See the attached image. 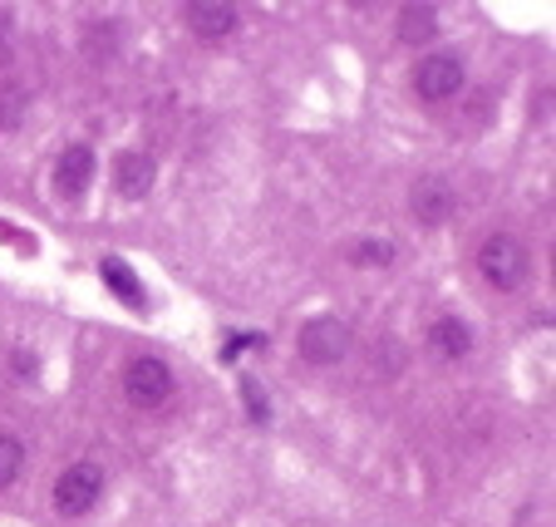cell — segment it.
I'll use <instances>...</instances> for the list:
<instances>
[{
  "label": "cell",
  "mask_w": 556,
  "mask_h": 527,
  "mask_svg": "<svg viewBox=\"0 0 556 527\" xmlns=\"http://www.w3.org/2000/svg\"><path fill=\"white\" fill-rule=\"evenodd\" d=\"M124 394L138 404V410H157V404L173 400V369L157 355H138L128 360L124 369Z\"/></svg>",
  "instance_id": "1"
},
{
  "label": "cell",
  "mask_w": 556,
  "mask_h": 527,
  "mask_svg": "<svg viewBox=\"0 0 556 527\" xmlns=\"http://www.w3.org/2000/svg\"><path fill=\"white\" fill-rule=\"evenodd\" d=\"M478 266H483V276L497 286V291H517L527 276V247L507 233H493L483 242V252H478Z\"/></svg>",
  "instance_id": "2"
},
{
  "label": "cell",
  "mask_w": 556,
  "mask_h": 527,
  "mask_svg": "<svg viewBox=\"0 0 556 527\" xmlns=\"http://www.w3.org/2000/svg\"><path fill=\"white\" fill-rule=\"evenodd\" d=\"M295 350H301V360H311V365H340V355L350 350V326L336 316H315L301 326Z\"/></svg>",
  "instance_id": "3"
},
{
  "label": "cell",
  "mask_w": 556,
  "mask_h": 527,
  "mask_svg": "<svg viewBox=\"0 0 556 527\" xmlns=\"http://www.w3.org/2000/svg\"><path fill=\"white\" fill-rule=\"evenodd\" d=\"M99 493H104V474H99L94 464H74L60 474V484H54V507H60L64 517H85L89 507L99 503Z\"/></svg>",
  "instance_id": "4"
},
{
  "label": "cell",
  "mask_w": 556,
  "mask_h": 527,
  "mask_svg": "<svg viewBox=\"0 0 556 527\" xmlns=\"http://www.w3.org/2000/svg\"><path fill=\"white\" fill-rule=\"evenodd\" d=\"M463 79H468V70H463L458 54H429V60H419V70H414V89H419V99H429V104L453 99L463 89Z\"/></svg>",
  "instance_id": "5"
},
{
  "label": "cell",
  "mask_w": 556,
  "mask_h": 527,
  "mask_svg": "<svg viewBox=\"0 0 556 527\" xmlns=\"http://www.w3.org/2000/svg\"><path fill=\"white\" fill-rule=\"evenodd\" d=\"M409 208L419 222L439 227V222H448L453 212H458V192H453V183L443 178V173H424V178L409 188Z\"/></svg>",
  "instance_id": "6"
},
{
  "label": "cell",
  "mask_w": 556,
  "mask_h": 527,
  "mask_svg": "<svg viewBox=\"0 0 556 527\" xmlns=\"http://www.w3.org/2000/svg\"><path fill=\"white\" fill-rule=\"evenodd\" d=\"M182 21H188V30L202 35V40H222V35L237 30V5H231V0H188V5H182Z\"/></svg>",
  "instance_id": "7"
},
{
  "label": "cell",
  "mask_w": 556,
  "mask_h": 527,
  "mask_svg": "<svg viewBox=\"0 0 556 527\" xmlns=\"http://www.w3.org/2000/svg\"><path fill=\"white\" fill-rule=\"evenodd\" d=\"M89 183H94V153H89L85 143H70L60 153V163H54V188H60V198H85Z\"/></svg>",
  "instance_id": "8"
},
{
  "label": "cell",
  "mask_w": 556,
  "mask_h": 527,
  "mask_svg": "<svg viewBox=\"0 0 556 527\" xmlns=\"http://www.w3.org/2000/svg\"><path fill=\"white\" fill-rule=\"evenodd\" d=\"M153 159L148 153H118V163H114V188L124 192V198H148V188H153Z\"/></svg>",
  "instance_id": "9"
},
{
  "label": "cell",
  "mask_w": 556,
  "mask_h": 527,
  "mask_svg": "<svg viewBox=\"0 0 556 527\" xmlns=\"http://www.w3.org/2000/svg\"><path fill=\"white\" fill-rule=\"evenodd\" d=\"M99 276H104V281L114 286V296L124 301V306H134V311H143V306H148V301H143V286H138V276H134V272H128L124 256H104V262H99Z\"/></svg>",
  "instance_id": "10"
},
{
  "label": "cell",
  "mask_w": 556,
  "mask_h": 527,
  "mask_svg": "<svg viewBox=\"0 0 556 527\" xmlns=\"http://www.w3.org/2000/svg\"><path fill=\"white\" fill-rule=\"evenodd\" d=\"M429 340H433V350H439L443 360H463L472 350V330L463 326V321H453V316H443L439 326L429 330Z\"/></svg>",
  "instance_id": "11"
},
{
  "label": "cell",
  "mask_w": 556,
  "mask_h": 527,
  "mask_svg": "<svg viewBox=\"0 0 556 527\" xmlns=\"http://www.w3.org/2000/svg\"><path fill=\"white\" fill-rule=\"evenodd\" d=\"M433 30H439V21H433V5H404V11H400V40L419 45V40H429Z\"/></svg>",
  "instance_id": "12"
},
{
  "label": "cell",
  "mask_w": 556,
  "mask_h": 527,
  "mask_svg": "<svg viewBox=\"0 0 556 527\" xmlns=\"http://www.w3.org/2000/svg\"><path fill=\"white\" fill-rule=\"evenodd\" d=\"M25 468V443L15 434H0V488H11Z\"/></svg>",
  "instance_id": "13"
},
{
  "label": "cell",
  "mask_w": 556,
  "mask_h": 527,
  "mask_svg": "<svg viewBox=\"0 0 556 527\" xmlns=\"http://www.w3.org/2000/svg\"><path fill=\"white\" fill-rule=\"evenodd\" d=\"M394 262V247L389 242H359L355 247V266H389Z\"/></svg>",
  "instance_id": "14"
},
{
  "label": "cell",
  "mask_w": 556,
  "mask_h": 527,
  "mask_svg": "<svg viewBox=\"0 0 556 527\" xmlns=\"http://www.w3.org/2000/svg\"><path fill=\"white\" fill-rule=\"evenodd\" d=\"M15 104H21V89H5V104H0V128L15 124Z\"/></svg>",
  "instance_id": "15"
},
{
  "label": "cell",
  "mask_w": 556,
  "mask_h": 527,
  "mask_svg": "<svg viewBox=\"0 0 556 527\" xmlns=\"http://www.w3.org/2000/svg\"><path fill=\"white\" fill-rule=\"evenodd\" d=\"M242 390H247V404H252V419H266V400L256 394V385H252V380H242Z\"/></svg>",
  "instance_id": "16"
}]
</instances>
